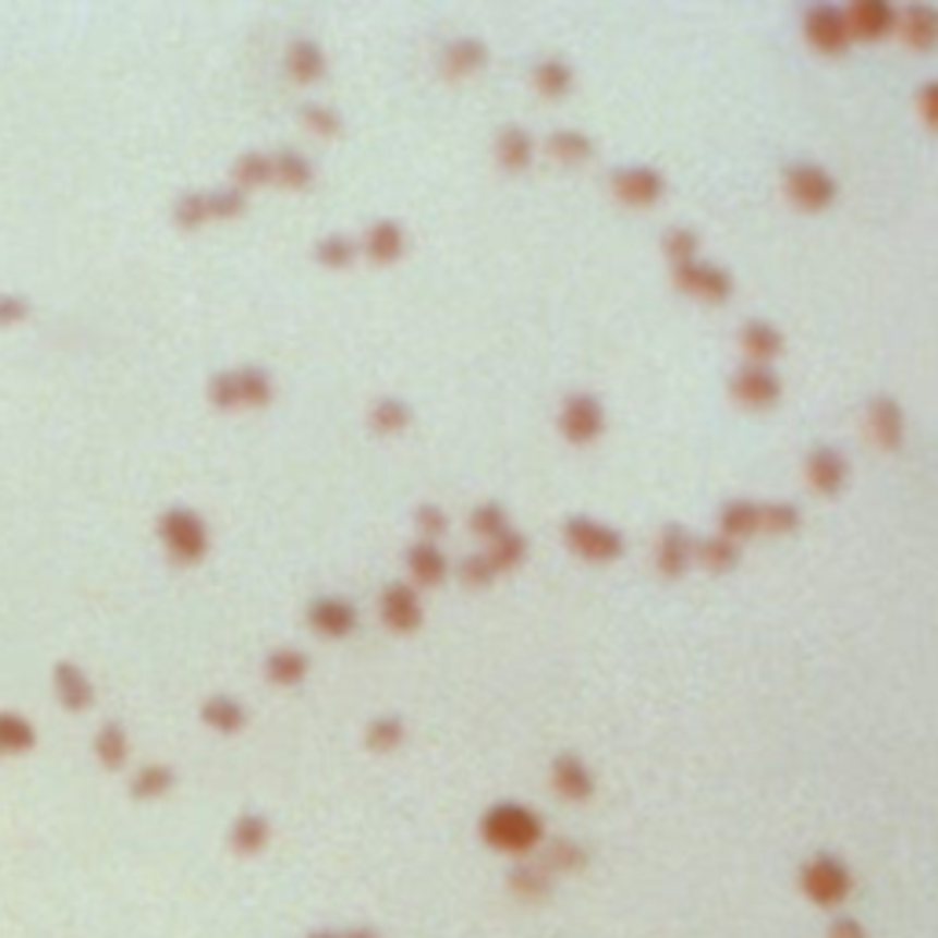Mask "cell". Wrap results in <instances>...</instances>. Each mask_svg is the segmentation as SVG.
I'll return each instance as SVG.
<instances>
[{"mask_svg": "<svg viewBox=\"0 0 938 938\" xmlns=\"http://www.w3.org/2000/svg\"><path fill=\"white\" fill-rule=\"evenodd\" d=\"M547 836V825H543L539 811L513 800H502L496 806L480 814V840L491 846V851L502 854H528L536 851Z\"/></svg>", "mask_w": 938, "mask_h": 938, "instance_id": "obj_1", "label": "cell"}, {"mask_svg": "<svg viewBox=\"0 0 938 938\" xmlns=\"http://www.w3.org/2000/svg\"><path fill=\"white\" fill-rule=\"evenodd\" d=\"M276 397V378L271 370L257 367V363H246V367H231L220 370V375L209 378V400L217 407H265Z\"/></svg>", "mask_w": 938, "mask_h": 938, "instance_id": "obj_2", "label": "cell"}, {"mask_svg": "<svg viewBox=\"0 0 938 938\" xmlns=\"http://www.w3.org/2000/svg\"><path fill=\"white\" fill-rule=\"evenodd\" d=\"M561 536H564V547L576 553V558L594 561V564L620 561L623 550H628V539H623L620 528H612V524H605L598 517H587V513L564 517Z\"/></svg>", "mask_w": 938, "mask_h": 938, "instance_id": "obj_3", "label": "cell"}, {"mask_svg": "<svg viewBox=\"0 0 938 938\" xmlns=\"http://www.w3.org/2000/svg\"><path fill=\"white\" fill-rule=\"evenodd\" d=\"M800 887L814 905H821V910H836V905H843L846 899H851L854 880H851V869H846L843 858H836V854H829V851H818L800 869Z\"/></svg>", "mask_w": 938, "mask_h": 938, "instance_id": "obj_4", "label": "cell"}, {"mask_svg": "<svg viewBox=\"0 0 938 938\" xmlns=\"http://www.w3.org/2000/svg\"><path fill=\"white\" fill-rule=\"evenodd\" d=\"M158 536L180 564H198L209 550V528L191 507H169L161 513Z\"/></svg>", "mask_w": 938, "mask_h": 938, "instance_id": "obj_5", "label": "cell"}, {"mask_svg": "<svg viewBox=\"0 0 938 938\" xmlns=\"http://www.w3.org/2000/svg\"><path fill=\"white\" fill-rule=\"evenodd\" d=\"M781 180H784V195L800 209H806V214H821V209H829L836 195H840L836 176L825 166H818V161H792V166H784Z\"/></svg>", "mask_w": 938, "mask_h": 938, "instance_id": "obj_6", "label": "cell"}, {"mask_svg": "<svg viewBox=\"0 0 938 938\" xmlns=\"http://www.w3.org/2000/svg\"><path fill=\"white\" fill-rule=\"evenodd\" d=\"M671 279L679 290H685V294L697 297V301H708V305H722V301H730L733 287H738L730 271H726L722 265H715V260H704V257L671 265Z\"/></svg>", "mask_w": 938, "mask_h": 938, "instance_id": "obj_7", "label": "cell"}, {"mask_svg": "<svg viewBox=\"0 0 938 938\" xmlns=\"http://www.w3.org/2000/svg\"><path fill=\"white\" fill-rule=\"evenodd\" d=\"M558 426L564 433V440L576 443H594L605 433V403L594 397V392H569L561 400L558 411Z\"/></svg>", "mask_w": 938, "mask_h": 938, "instance_id": "obj_8", "label": "cell"}, {"mask_svg": "<svg viewBox=\"0 0 938 938\" xmlns=\"http://www.w3.org/2000/svg\"><path fill=\"white\" fill-rule=\"evenodd\" d=\"M803 34L818 52H843L851 45V29H846V15L832 0H814L803 12Z\"/></svg>", "mask_w": 938, "mask_h": 938, "instance_id": "obj_9", "label": "cell"}, {"mask_svg": "<svg viewBox=\"0 0 938 938\" xmlns=\"http://www.w3.org/2000/svg\"><path fill=\"white\" fill-rule=\"evenodd\" d=\"M609 187H612V195H617L620 202H628V206H653V202L663 198V191H668V180H663V173H660L657 166H645V161H631V166L612 169Z\"/></svg>", "mask_w": 938, "mask_h": 938, "instance_id": "obj_10", "label": "cell"}, {"mask_svg": "<svg viewBox=\"0 0 938 938\" xmlns=\"http://www.w3.org/2000/svg\"><path fill=\"white\" fill-rule=\"evenodd\" d=\"M781 378L770 363H744L738 375L730 378V397L752 411H766L781 400Z\"/></svg>", "mask_w": 938, "mask_h": 938, "instance_id": "obj_11", "label": "cell"}, {"mask_svg": "<svg viewBox=\"0 0 938 938\" xmlns=\"http://www.w3.org/2000/svg\"><path fill=\"white\" fill-rule=\"evenodd\" d=\"M305 617H308V628L316 631L319 638H330V642L349 638L360 623L356 605L349 598H341V594H316V598L308 601Z\"/></svg>", "mask_w": 938, "mask_h": 938, "instance_id": "obj_12", "label": "cell"}, {"mask_svg": "<svg viewBox=\"0 0 938 938\" xmlns=\"http://www.w3.org/2000/svg\"><path fill=\"white\" fill-rule=\"evenodd\" d=\"M803 470H806L811 488L821 491V496H840L846 488V477H851V462H846V455L836 443H814V448L806 451Z\"/></svg>", "mask_w": 938, "mask_h": 938, "instance_id": "obj_13", "label": "cell"}, {"mask_svg": "<svg viewBox=\"0 0 938 938\" xmlns=\"http://www.w3.org/2000/svg\"><path fill=\"white\" fill-rule=\"evenodd\" d=\"M865 429H869V437L876 448L884 451H899L902 440H905V411L902 403L894 397H873L869 403H865Z\"/></svg>", "mask_w": 938, "mask_h": 938, "instance_id": "obj_14", "label": "cell"}, {"mask_svg": "<svg viewBox=\"0 0 938 938\" xmlns=\"http://www.w3.org/2000/svg\"><path fill=\"white\" fill-rule=\"evenodd\" d=\"M378 612H381V623L397 634H411L422 628V598H418V590L403 580L389 583V587L381 590Z\"/></svg>", "mask_w": 938, "mask_h": 938, "instance_id": "obj_15", "label": "cell"}, {"mask_svg": "<svg viewBox=\"0 0 938 938\" xmlns=\"http://www.w3.org/2000/svg\"><path fill=\"white\" fill-rule=\"evenodd\" d=\"M550 784H553V792H558L561 800H569V803H587L594 795V789H598V784H594L590 766L583 763L576 752L553 755V759H550Z\"/></svg>", "mask_w": 938, "mask_h": 938, "instance_id": "obj_16", "label": "cell"}, {"mask_svg": "<svg viewBox=\"0 0 938 938\" xmlns=\"http://www.w3.org/2000/svg\"><path fill=\"white\" fill-rule=\"evenodd\" d=\"M356 246L370 260H375V265H397V260L407 254V228H403L400 220H392V217L370 220Z\"/></svg>", "mask_w": 938, "mask_h": 938, "instance_id": "obj_17", "label": "cell"}, {"mask_svg": "<svg viewBox=\"0 0 938 938\" xmlns=\"http://www.w3.org/2000/svg\"><path fill=\"white\" fill-rule=\"evenodd\" d=\"M843 15H846V29H851V40L887 37L894 29V19H899L891 0H854L851 8H843Z\"/></svg>", "mask_w": 938, "mask_h": 938, "instance_id": "obj_18", "label": "cell"}, {"mask_svg": "<svg viewBox=\"0 0 938 938\" xmlns=\"http://www.w3.org/2000/svg\"><path fill=\"white\" fill-rule=\"evenodd\" d=\"M693 539L685 524H663L657 539V572L663 580L685 576V569L693 564Z\"/></svg>", "mask_w": 938, "mask_h": 938, "instance_id": "obj_19", "label": "cell"}, {"mask_svg": "<svg viewBox=\"0 0 938 938\" xmlns=\"http://www.w3.org/2000/svg\"><path fill=\"white\" fill-rule=\"evenodd\" d=\"M198 719L206 722L214 733H220V738H235V733L246 730L249 711H246V704H242L239 697H231V693H214V697L202 701Z\"/></svg>", "mask_w": 938, "mask_h": 938, "instance_id": "obj_20", "label": "cell"}, {"mask_svg": "<svg viewBox=\"0 0 938 938\" xmlns=\"http://www.w3.org/2000/svg\"><path fill=\"white\" fill-rule=\"evenodd\" d=\"M484 63H488V45H484V37L477 34H462L455 40H448L440 52V66L448 77H470V74H477Z\"/></svg>", "mask_w": 938, "mask_h": 938, "instance_id": "obj_21", "label": "cell"}, {"mask_svg": "<svg viewBox=\"0 0 938 938\" xmlns=\"http://www.w3.org/2000/svg\"><path fill=\"white\" fill-rule=\"evenodd\" d=\"M312 660L305 649H294V645H276V649L265 657V679L271 685H282V690H294L308 679Z\"/></svg>", "mask_w": 938, "mask_h": 938, "instance_id": "obj_22", "label": "cell"}, {"mask_svg": "<svg viewBox=\"0 0 938 938\" xmlns=\"http://www.w3.org/2000/svg\"><path fill=\"white\" fill-rule=\"evenodd\" d=\"M287 74L301 85H316L327 74V52L316 37H294L287 45Z\"/></svg>", "mask_w": 938, "mask_h": 938, "instance_id": "obj_23", "label": "cell"}, {"mask_svg": "<svg viewBox=\"0 0 938 938\" xmlns=\"http://www.w3.org/2000/svg\"><path fill=\"white\" fill-rule=\"evenodd\" d=\"M496 158L507 173H521V169H528L532 158H536V139H532V133L524 125L510 121L496 136Z\"/></svg>", "mask_w": 938, "mask_h": 938, "instance_id": "obj_24", "label": "cell"}, {"mask_svg": "<svg viewBox=\"0 0 938 938\" xmlns=\"http://www.w3.org/2000/svg\"><path fill=\"white\" fill-rule=\"evenodd\" d=\"M403 564H407V572H411V583H418V587H437V583L448 576V558H443L440 543H433V539H418L415 547H407Z\"/></svg>", "mask_w": 938, "mask_h": 938, "instance_id": "obj_25", "label": "cell"}, {"mask_svg": "<svg viewBox=\"0 0 938 938\" xmlns=\"http://www.w3.org/2000/svg\"><path fill=\"white\" fill-rule=\"evenodd\" d=\"M741 349L748 352L752 363H770L784 352V330L770 319H748L741 327Z\"/></svg>", "mask_w": 938, "mask_h": 938, "instance_id": "obj_26", "label": "cell"}, {"mask_svg": "<svg viewBox=\"0 0 938 938\" xmlns=\"http://www.w3.org/2000/svg\"><path fill=\"white\" fill-rule=\"evenodd\" d=\"M268 840H271V821L265 818V814H254V811L239 814L228 829L231 851L242 854V858H257V854L268 846Z\"/></svg>", "mask_w": 938, "mask_h": 938, "instance_id": "obj_27", "label": "cell"}, {"mask_svg": "<svg viewBox=\"0 0 938 938\" xmlns=\"http://www.w3.org/2000/svg\"><path fill=\"white\" fill-rule=\"evenodd\" d=\"M719 536L744 543L759 536V502L755 499H726L719 507Z\"/></svg>", "mask_w": 938, "mask_h": 938, "instance_id": "obj_28", "label": "cell"}, {"mask_svg": "<svg viewBox=\"0 0 938 938\" xmlns=\"http://www.w3.org/2000/svg\"><path fill=\"white\" fill-rule=\"evenodd\" d=\"M572 81H576V70L564 56H543L532 63V85L539 88V96L547 99H561L569 96Z\"/></svg>", "mask_w": 938, "mask_h": 938, "instance_id": "obj_29", "label": "cell"}, {"mask_svg": "<svg viewBox=\"0 0 938 938\" xmlns=\"http://www.w3.org/2000/svg\"><path fill=\"white\" fill-rule=\"evenodd\" d=\"M411 422H415V411L400 397H381L367 407V426L375 429L378 437H400Z\"/></svg>", "mask_w": 938, "mask_h": 938, "instance_id": "obj_30", "label": "cell"}, {"mask_svg": "<svg viewBox=\"0 0 938 938\" xmlns=\"http://www.w3.org/2000/svg\"><path fill=\"white\" fill-rule=\"evenodd\" d=\"M271 180L282 187H308L316 180V169H312V158L305 150H294V147H279L271 150Z\"/></svg>", "mask_w": 938, "mask_h": 938, "instance_id": "obj_31", "label": "cell"}, {"mask_svg": "<svg viewBox=\"0 0 938 938\" xmlns=\"http://www.w3.org/2000/svg\"><path fill=\"white\" fill-rule=\"evenodd\" d=\"M403 741H407V722H403V715H397V711L375 715V719L367 722V730H363V744H367V752H375V755L397 752Z\"/></svg>", "mask_w": 938, "mask_h": 938, "instance_id": "obj_32", "label": "cell"}, {"mask_svg": "<svg viewBox=\"0 0 938 938\" xmlns=\"http://www.w3.org/2000/svg\"><path fill=\"white\" fill-rule=\"evenodd\" d=\"M894 26L902 29V40L910 48H931L938 37V15L931 4H910L894 19Z\"/></svg>", "mask_w": 938, "mask_h": 938, "instance_id": "obj_33", "label": "cell"}, {"mask_svg": "<svg viewBox=\"0 0 938 938\" xmlns=\"http://www.w3.org/2000/svg\"><path fill=\"white\" fill-rule=\"evenodd\" d=\"M693 561H701L708 572H733L741 564V543L715 532V536L693 543Z\"/></svg>", "mask_w": 938, "mask_h": 938, "instance_id": "obj_34", "label": "cell"}, {"mask_svg": "<svg viewBox=\"0 0 938 938\" xmlns=\"http://www.w3.org/2000/svg\"><path fill=\"white\" fill-rule=\"evenodd\" d=\"M507 884H510V891L517 894V899H524V902H543L553 891V876L543 869L539 862L536 865H528V862L513 865L510 876H507Z\"/></svg>", "mask_w": 938, "mask_h": 938, "instance_id": "obj_35", "label": "cell"}, {"mask_svg": "<svg viewBox=\"0 0 938 938\" xmlns=\"http://www.w3.org/2000/svg\"><path fill=\"white\" fill-rule=\"evenodd\" d=\"M524 558H528V539H524L517 528L502 532V536L491 539L488 550H484V561L491 564V572H496V576H502V572H513Z\"/></svg>", "mask_w": 938, "mask_h": 938, "instance_id": "obj_36", "label": "cell"}, {"mask_svg": "<svg viewBox=\"0 0 938 938\" xmlns=\"http://www.w3.org/2000/svg\"><path fill=\"white\" fill-rule=\"evenodd\" d=\"M587 862H590V851L583 843H576V840H553L547 851H543V858H539V865L553 876V880L564 876V873H580Z\"/></svg>", "mask_w": 938, "mask_h": 938, "instance_id": "obj_37", "label": "cell"}, {"mask_svg": "<svg viewBox=\"0 0 938 938\" xmlns=\"http://www.w3.org/2000/svg\"><path fill=\"white\" fill-rule=\"evenodd\" d=\"M356 254H360L356 239L345 235V231H330V235H319L316 246H312V257H316L319 265L330 268V271L349 268L352 260H356Z\"/></svg>", "mask_w": 938, "mask_h": 938, "instance_id": "obj_38", "label": "cell"}, {"mask_svg": "<svg viewBox=\"0 0 938 938\" xmlns=\"http://www.w3.org/2000/svg\"><path fill=\"white\" fill-rule=\"evenodd\" d=\"M547 155L564 161V166H576L594 155V139L583 129H553L547 136Z\"/></svg>", "mask_w": 938, "mask_h": 938, "instance_id": "obj_39", "label": "cell"}, {"mask_svg": "<svg viewBox=\"0 0 938 938\" xmlns=\"http://www.w3.org/2000/svg\"><path fill=\"white\" fill-rule=\"evenodd\" d=\"M800 521H803V513L789 499L759 502V532H770V536H789V532L800 528Z\"/></svg>", "mask_w": 938, "mask_h": 938, "instance_id": "obj_40", "label": "cell"}, {"mask_svg": "<svg viewBox=\"0 0 938 938\" xmlns=\"http://www.w3.org/2000/svg\"><path fill=\"white\" fill-rule=\"evenodd\" d=\"M231 184L249 191L257 184H271V155H265V150H246V155L235 158V166H231Z\"/></svg>", "mask_w": 938, "mask_h": 938, "instance_id": "obj_41", "label": "cell"}, {"mask_svg": "<svg viewBox=\"0 0 938 938\" xmlns=\"http://www.w3.org/2000/svg\"><path fill=\"white\" fill-rule=\"evenodd\" d=\"M301 121H305L312 133L322 136V139H334V136L345 133V118H341V110L322 103V99H308V103H301Z\"/></svg>", "mask_w": 938, "mask_h": 938, "instance_id": "obj_42", "label": "cell"}, {"mask_svg": "<svg viewBox=\"0 0 938 938\" xmlns=\"http://www.w3.org/2000/svg\"><path fill=\"white\" fill-rule=\"evenodd\" d=\"M470 528L477 532V536H484V539H499L502 532H510L513 528V521H510V510L502 507L499 499H488V502H480V507H473V513H470Z\"/></svg>", "mask_w": 938, "mask_h": 938, "instance_id": "obj_43", "label": "cell"}, {"mask_svg": "<svg viewBox=\"0 0 938 938\" xmlns=\"http://www.w3.org/2000/svg\"><path fill=\"white\" fill-rule=\"evenodd\" d=\"M173 784H176V773L169 770L166 763H147V766H139V770H136L133 795H136V800H158V795H166Z\"/></svg>", "mask_w": 938, "mask_h": 938, "instance_id": "obj_44", "label": "cell"}, {"mask_svg": "<svg viewBox=\"0 0 938 938\" xmlns=\"http://www.w3.org/2000/svg\"><path fill=\"white\" fill-rule=\"evenodd\" d=\"M206 214L209 220H231L246 214V191L235 184H220L214 191H206Z\"/></svg>", "mask_w": 938, "mask_h": 938, "instance_id": "obj_45", "label": "cell"}, {"mask_svg": "<svg viewBox=\"0 0 938 938\" xmlns=\"http://www.w3.org/2000/svg\"><path fill=\"white\" fill-rule=\"evenodd\" d=\"M663 257L671 260V265H682V260H693L701 257V235L693 228H668L663 231Z\"/></svg>", "mask_w": 938, "mask_h": 938, "instance_id": "obj_46", "label": "cell"}, {"mask_svg": "<svg viewBox=\"0 0 938 938\" xmlns=\"http://www.w3.org/2000/svg\"><path fill=\"white\" fill-rule=\"evenodd\" d=\"M96 752H99V759H103L110 770H114V766H121L125 763V755H129V741H125V730H121V726H103V730H99V741H96Z\"/></svg>", "mask_w": 938, "mask_h": 938, "instance_id": "obj_47", "label": "cell"}, {"mask_svg": "<svg viewBox=\"0 0 938 938\" xmlns=\"http://www.w3.org/2000/svg\"><path fill=\"white\" fill-rule=\"evenodd\" d=\"M59 690H63L66 708H88L93 704V685L74 668H59Z\"/></svg>", "mask_w": 938, "mask_h": 938, "instance_id": "obj_48", "label": "cell"}, {"mask_svg": "<svg viewBox=\"0 0 938 938\" xmlns=\"http://www.w3.org/2000/svg\"><path fill=\"white\" fill-rule=\"evenodd\" d=\"M415 528L422 532V539L437 543L443 532H448V513L440 510V502H418L415 507Z\"/></svg>", "mask_w": 938, "mask_h": 938, "instance_id": "obj_49", "label": "cell"}, {"mask_svg": "<svg viewBox=\"0 0 938 938\" xmlns=\"http://www.w3.org/2000/svg\"><path fill=\"white\" fill-rule=\"evenodd\" d=\"M459 580L473 590H484V587L496 583V572H491V564L484 561V553H470V558L459 561Z\"/></svg>", "mask_w": 938, "mask_h": 938, "instance_id": "obj_50", "label": "cell"}, {"mask_svg": "<svg viewBox=\"0 0 938 938\" xmlns=\"http://www.w3.org/2000/svg\"><path fill=\"white\" fill-rule=\"evenodd\" d=\"M173 217H176V224H184V228L206 224V220H209V214H206V191H195V195L180 198L176 209H173Z\"/></svg>", "mask_w": 938, "mask_h": 938, "instance_id": "obj_51", "label": "cell"}, {"mask_svg": "<svg viewBox=\"0 0 938 938\" xmlns=\"http://www.w3.org/2000/svg\"><path fill=\"white\" fill-rule=\"evenodd\" d=\"M829 938H869V931L862 927V921H854V916L843 913L829 924Z\"/></svg>", "mask_w": 938, "mask_h": 938, "instance_id": "obj_52", "label": "cell"}, {"mask_svg": "<svg viewBox=\"0 0 938 938\" xmlns=\"http://www.w3.org/2000/svg\"><path fill=\"white\" fill-rule=\"evenodd\" d=\"M23 741H29V738H26V726H23V722L0 719V744H4V748H15V744H23Z\"/></svg>", "mask_w": 938, "mask_h": 938, "instance_id": "obj_53", "label": "cell"}, {"mask_svg": "<svg viewBox=\"0 0 938 938\" xmlns=\"http://www.w3.org/2000/svg\"><path fill=\"white\" fill-rule=\"evenodd\" d=\"M931 88H935L931 81H924V85H921V107H924V121H931V118H935V110H931Z\"/></svg>", "mask_w": 938, "mask_h": 938, "instance_id": "obj_54", "label": "cell"}, {"mask_svg": "<svg viewBox=\"0 0 938 938\" xmlns=\"http://www.w3.org/2000/svg\"><path fill=\"white\" fill-rule=\"evenodd\" d=\"M341 938H378L375 927H352V931H341Z\"/></svg>", "mask_w": 938, "mask_h": 938, "instance_id": "obj_55", "label": "cell"}, {"mask_svg": "<svg viewBox=\"0 0 938 938\" xmlns=\"http://www.w3.org/2000/svg\"><path fill=\"white\" fill-rule=\"evenodd\" d=\"M305 938H341V931H308Z\"/></svg>", "mask_w": 938, "mask_h": 938, "instance_id": "obj_56", "label": "cell"}]
</instances>
